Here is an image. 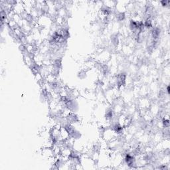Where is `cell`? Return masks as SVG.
I'll use <instances>...</instances> for the list:
<instances>
[{
  "label": "cell",
  "instance_id": "1",
  "mask_svg": "<svg viewBox=\"0 0 170 170\" xmlns=\"http://www.w3.org/2000/svg\"><path fill=\"white\" fill-rule=\"evenodd\" d=\"M41 154L42 155V156L46 158V159L48 160L49 158L55 156L54 153H53V149L51 148H42L41 152Z\"/></svg>",
  "mask_w": 170,
  "mask_h": 170
}]
</instances>
